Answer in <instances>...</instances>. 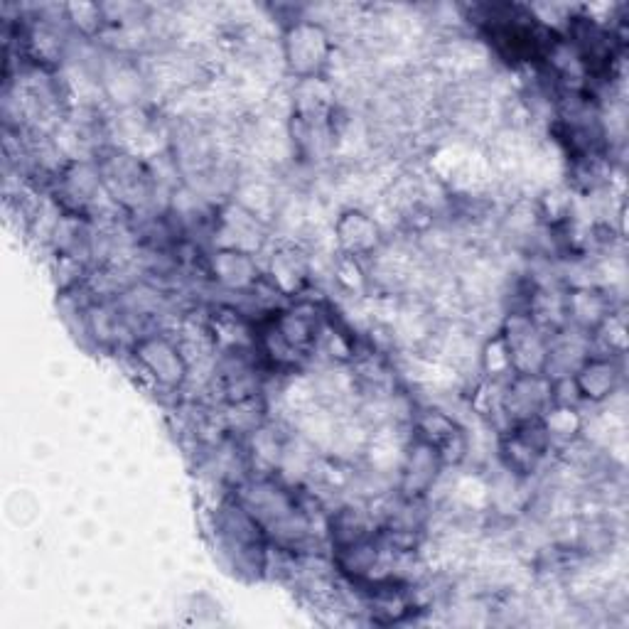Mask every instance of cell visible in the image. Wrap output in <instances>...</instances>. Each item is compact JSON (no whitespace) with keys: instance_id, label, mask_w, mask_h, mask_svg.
Instances as JSON below:
<instances>
[{"instance_id":"cell-1","label":"cell","mask_w":629,"mask_h":629,"mask_svg":"<svg viewBox=\"0 0 629 629\" xmlns=\"http://www.w3.org/2000/svg\"><path fill=\"white\" fill-rule=\"evenodd\" d=\"M325 40H327L325 32L317 28L313 42L308 45V42H305V25L293 28L288 37V57L290 62H293V67H298L300 72H313L317 64L325 62V59H322L327 52Z\"/></svg>"},{"instance_id":"cell-2","label":"cell","mask_w":629,"mask_h":629,"mask_svg":"<svg viewBox=\"0 0 629 629\" xmlns=\"http://www.w3.org/2000/svg\"><path fill=\"white\" fill-rule=\"evenodd\" d=\"M615 381V367L605 359H595V362L585 364L583 372L575 379V386H578V394L590 396V399H605L615 389Z\"/></svg>"}]
</instances>
